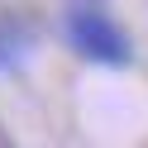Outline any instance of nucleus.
Segmentation results:
<instances>
[{
	"label": "nucleus",
	"mask_w": 148,
	"mask_h": 148,
	"mask_svg": "<svg viewBox=\"0 0 148 148\" xmlns=\"http://www.w3.org/2000/svg\"><path fill=\"white\" fill-rule=\"evenodd\" d=\"M38 34H43L38 19H34L24 5H0V72H5V77L24 72V62L38 48Z\"/></svg>",
	"instance_id": "2"
},
{
	"label": "nucleus",
	"mask_w": 148,
	"mask_h": 148,
	"mask_svg": "<svg viewBox=\"0 0 148 148\" xmlns=\"http://www.w3.org/2000/svg\"><path fill=\"white\" fill-rule=\"evenodd\" d=\"M62 34H67L72 53H81L86 62H100V67H129V62H134L129 34L119 29L100 5L77 0V5L67 10V19H62Z\"/></svg>",
	"instance_id": "1"
}]
</instances>
